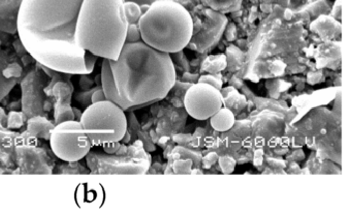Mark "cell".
I'll list each match as a JSON object with an SVG mask.
<instances>
[{"label": "cell", "instance_id": "7c38bea8", "mask_svg": "<svg viewBox=\"0 0 352 216\" xmlns=\"http://www.w3.org/2000/svg\"><path fill=\"white\" fill-rule=\"evenodd\" d=\"M102 147L104 148V151L109 153V154H114L118 151V149L120 148V145H119V142H113V143H107V144H103Z\"/></svg>", "mask_w": 352, "mask_h": 216}, {"label": "cell", "instance_id": "30bf717a", "mask_svg": "<svg viewBox=\"0 0 352 216\" xmlns=\"http://www.w3.org/2000/svg\"><path fill=\"white\" fill-rule=\"evenodd\" d=\"M142 41V34H140L138 24H128L125 34V43L133 44Z\"/></svg>", "mask_w": 352, "mask_h": 216}, {"label": "cell", "instance_id": "9c48e42d", "mask_svg": "<svg viewBox=\"0 0 352 216\" xmlns=\"http://www.w3.org/2000/svg\"><path fill=\"white\" fill-rule=\"evenodd\" d=\"M123 12L127 24H137L140 17H142V11L140 7L131 2L123 3Z\"/></svg>", "mask_w": 352, "mask_h": 216}, {"label": "cell", "instance_id": "9a60e30c", "mask_svg": "<svg viewBox=\"0 0 352 216\" xmlns=\"http://www.w3.org/2000/svg\"><path fill=\"white\" fill-rule=\"evenodd\" d=\"M280 4H282V5H288L289 2H291V0H279Z\"/></svg>", "mask_w": 352, "mask_h": 216}, {"label": "cell", "instance_id": "277c9868", "mask_svg": "<svg viewBox=\"0 0 352 216\" xmlns=\"http://www.w3.org/2000/svg\"><path fill=\"white\" fill-rule=\"evenodd\" d=\"M137 24L145 44L170 55L187 47L193 34V20L189 12L172 0L152 4Z\"/></svg>", "mask_w": 352, "mask_h": 216}, {"label": "cell", "instance_id": "7a4b0ae2", "mask_svg": "<svg viewBox=\"0 0 352 216\" xmlns=\"http://www.w3.org/2000/svg\"><path fill=\"white\" fill-rule=\"evenodd\" d=\"M109 63L117 93L127 110L163 99L177 80L170 54L143 41L125 43L117 59H109Z\"/></svg>", "mask_w": 352, "mask_h": 216}, {"label": "cell", "instance_id": "ba28073f", "mask_svg": "<svg viewBox=\"0 0 352 216\" xmlns=\"http://www.w3.org/2000/svg\"><path fill=\"white\" fill-rule=\"evenodd\" d=\"M210 124L216 131L224 132L232 128L236 122V116L228 107H220V109L210 118Z\"/></svg>", "mask_w": 352, "mask_h": 216}, {"label": "cell", "instance_id": "4fadbf2b", "mask_svg": "<svg viewBox=\"0 0 352 216\" xmlns=\"http://www.w3.org/2000/svg\"><path fill=\"white\" fill-rule=\"evenodd\" d=\"M105 99H107V98H105V95H104L102 89L100 88V89L96 90V91L92 94V96H91V103H93V102H98V101H102V100H105Z\"/></svg>", "mask_w": 352, "mask_h": 216}, {"label": "cell", "instance_id": "5bb4252c", "mask_svg": "<svg viewBox=\"0 0 352 216\" xmlns=\"http://www.w3.org/2000/svg\"><path fill=\"white\" fill-rule=\"evenodd\" d=\"M125 2L135 3L140 7V6H151L152 4L158 2V0H123V3H125Z\"/></svg>", "mask_w": 352, "mask_h": 216}, {"label": "cell", "instance_id": "3957f363", "mask_svg": "<svg viewBox=\"0 0 352 216\" xmlns=\"http://www.w3.org/2000/svg\"><path fill=\"white\" fill-rule=\"evenodd\" d=\"M127 25L123 0H85L76 45L94 65L98 58L116 60L125 43Z\"/></svg>", "mask_w": 352, "mask_h": 216}, {"label": "cell", "instance_id": "6da1fadb", "mask_svg": "<svg viewBox=\"0 0 352 216\" xmlns=\"http://www.w3.org/2000/svg\"><path fill=\"white\" fill-rule=\"evenodd\" d=\"M85 0H22L17 29L25 50L43 66L67 75L94 69L76 45Z\"/></svg>", "mask_w": 352, "mask_h": 216}, {"label": "cell", "instance_id": "8fae6325", "mask_svg": "<svg viewBox=\"0 0 352 216\" xmlns=\"http://www.w3.org/2000/svg\"><path fill=\"white\" fill-rule=\"evenodd\" d=\"M198 82H200V83H206V84H209V85H212V86H214L215 88H217V89H219V90H220L221 87H222V81H221L220 79L214 77V76H211V75H207V76L201 77V78L199 79Z\"/></svg>", "mask_w": 352, "mask_h": 216}, {"label": "cell", "instance_id": "5b68a950", "mask_svg": "<svg viewBox=\"0 0 352 216\" xmlns=\"http://www.w3.org/2000/svg\"><path fill=\"white\" fill-rule=\"evenodd\" d=\"M92 146L120 142L127 133L125 111L110 100L91 103L79 119Z\"/></svg>", "mask_w": 352, "mask_h": 216}, {"label": "cell", "instance_id": "52a82bcc", "mask_svg": "<svg viewBox=\"0 0 352 216\" xmlns=\"http://www.w3.org/2000/svg\"><path fill=\"white\" fill-rule=\"evenodd\" d=\"M187 113L194 119L207 120L223 105V96L219 89L206 83L191 85L183 99Z\"/></svg>", "mask_w": 352, "mask_h": 216}, {"label": "cell", "instance_id": "8992f818", "mask_svg": "<svg viewBox=\"0 0 352 216\" xmlns=\"http://www.w3.org/2000/svg\"><path fill=\"white\" fill-rule=\"evenodd\" d=\"M50 145L54 154L67 163L83 159L93 147L80 121L74 119L56 124L51 130Z\"/></svg>", "mask_w": 352, "mask_h": 216}]
</instances>
